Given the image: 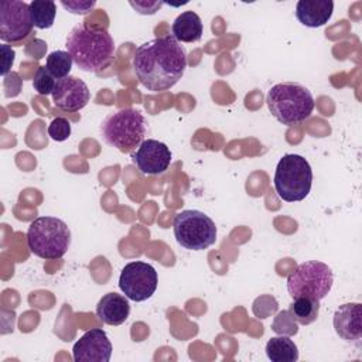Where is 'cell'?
<instances>
[{
  "label": "cell",
  "instance_id": "ba28073f",
  "mask_svg": "<svg viewBox=\"0 0 362 362\" xmlns=\"http://www.w3.org/2000/svg\"><path fill=\"white\" fill-rule=\"evenodd\" d=\"M173 229L178 245L188 250L208 249L216 240L215 222L197 209L178 212L174 218Z\"/></svg>",
  "mask_w": 362,
  "mask_h": 362
},
{
  "label": "cell",
  "instance_id": "5bb4252c",
  "mask_svg": "<svg viewBox=\"0 0 362 362\" xmlns=\"http://www.w3.org/2000/svg\"><path fill=\"white\" fill-rule=\"evenodd\" d=\"M334 328L337 334L348 342H361V304L349 303L341 305L334 314Z\"/></svg>",
  "mask_w": 362,
  "mask_h": 362
},
{
  "label": "cell",
  "instance_id": "2e32d148",
  "mask_svg": "<svg viewBox=\"0 0 362 362\" xmlns=\"http://www.w3.org/2000/svg\"><path fill=\"white\" fill-rule=\"evenodd\" d=\"M130 314V304L127 298L117 293L105 294L96 305L98 318L107 325L123 324Z\"/></svg>",
  "mask_w": 362,
  "mask_h": 362
},
{
  "label": "cell",
  "instance_id": "cb8c5ba5",
  "mask_svg": "<svg viewBox=\"0 0 362 362\" xmlns=\"http://www.w3.org/2000/svg\"><path fill=\"white\" fill-rule=\"evenodd\" d=\"M61 4L74 14H86L95 7V1H61Z\"/></svg>",
  "mask_w": 362,
  "mask_h": 362
},
{
  "label": "cell",
  "instance_id": "4fadbf2b",
  "mask_svg": "<svg viewBox=\"0 0 362 362\" xmlns=\"http://www.w3.org/2000/svg\"><path fill=\"white\" fill-rule=\"evenodd\" d=\"M133 163L140 173L147 175H157L164 173L171 164V151L163 141L147 139L133 154Z\"/></svg>",
  "mask_w": 362,
  "mask_h": 362
},
{
  "label": "cell",
  "instance_id": "e0dca14e",
  "mask_svg": "<svg viewBox=\"0 0 362 362\" xmlns=\"http://www.w3.org/2000/svg\"><path fill=\"white\" fill-rule=\"evenodd\" d=\"M173 37L181 42H197L202 37L204 25L195 11H184L173 23Z\"/></svg>",
  "mask_w": 362,
  "mask_h": 362
},
{
  "label": "cell",
  "instance_id": "5b68a950",
  "mask_svg": "<svg viewBox=\"0 0 362 362\" xmlns=\"http://www.w3.org/2000/svg\"><path fill=\"white\" fill-rule=\"evenodd\" d=\"M146 119L141 112L126 107L107 116L102 126L103 140L120 153H132L144 141Z\"/></svg>",
  "mask_w": 362,
  "mask_h": 362
},
{
  "label": "cell",
  "instance_id": "9c48e42d",
  "mask_svg": "<svg viewBox=\"0 0 362 362\" xmlns=\"http://www.w3.org/2000/svg\"><path fill=\"white\" fill-rule=\"evenodd\" d=\"M158 284L156 269L146 262H130L120 273L119 287L129 300L144 301L150 298Z\"/></svg>",
  "mask_w": 362,
  "mask_h": 362
},
{
  "label": "cell",
  "instance_id": "7a4b0ae2",
  "mask_svg": "<svg viewBox=\"0 0 362 362\" xmlns=\"http://www.w3.org/2000/svg\"><path fill=\"white\" fill-rule=\"evenodd\" d=\"M66 49L79 69L99 72L113 59L115 41L105 28L79 24L69 31Z\"/></svg>",
  "mask_w": 362,
  "mask_h": 362
},
{
  "label": "cell",
  "instance_id": "52a82bcc",
  "mask_svg": "<svg viewBox=\"0 0 362 362\" xmlns=\"http://www.w3.org/2000/svg\"><path fill=\"white\" fill-rule=\"evenodd\" d=\"M334 283L332 270L328 264L317 260L301 263L287 277V290L293 298L308 297L322 300L331 291Z\"/></svg>",
  "mask_w": 362,
  "mask_h": 362
},
{
  "label": "cell",
  "instance_id": "484cf974",
  "mask_svg": "<svg viewBox=\"0 0 362 362\" xmlns=\"http://www.w3.org/2000/svg\"><path fill=\"white\" fill-rule=\"evenodd\" d=\"M286 313L287 311H281V313H279V315L276 317V320L273 321V325H272V328H273V331H276L277 334H280L281 332V329H283V327H288L290 328V331L293 332V334H296L297 332V325H296V321L293 320V321H290L288 324L284 321V317H286Z\"/></svg>",
  "mask_w": 362,
  "mask_h": 362
},
{
  "label": "cell",
  "instance_id": "d4e9b609",
  "mask_svg": "<svg viewBox=\"0 0 362 362\" xmlns=\"http://www.w3.org/2000/svg\"><path fill=\"white\" fill-rule=\"evenodd\" d=\"M1 57H3L1 58V75L4 76L10 71L11 65L14 62V51L11 49V47L3 44L1 45Z\"/></svg>",
  "mask_w": 362,
  "mask_h": 362
},
{
  "label": "cell",
  "instance_id": "3957f363",
  "mask_svg": "<svg viewBox=\"0 0 362 362\" xmlns=\"http://www.w3.org/2000/svg\"><path fill=\"white\" fill-rule=\"evenodd\" d=\"M266 102L270 113L286 126L304 122L314 110L311 92L296 82H283L272 86L266 95Z\"/></svg>",
  "mask_w": 362,
  "mask_h": 362
},
{
  "label": "cell",
  "instance_id": "7c38bea8",
  "mask_svg": "<svg viewBox=\"0 0 362 362\" xmlns=\"http://www.w3.org/2000/svg\"><path fill=\"white\" fill-rule=\"evenodd\" d=\"M75 362H109L112 356V344L107 334L100 328L86 331L72 348Z\"/></svg>",
  "mask_w": 362,
  "mask_h": 362
},
{
  "label": "cell",
  "instance_id": "30bf717a",
  "mask_svg": "<svg viewBox=\"0 0 362 362\" xmlns=\"http://www.w3.org/2000/svg\"><path fill=\"white\" fill-rule=\"evenodd\" d=\"M31 28L30 4L17 0L0 4V38L4 42L21 41L31 33Z\"/></svg>",
  "mask_w": 362,
  "mask_h": 362
},
{
  "label": "cell",
  "instance_id": "8fae6325",
  "mask_svg": "<svg viewBox=\"0 0 362 362\" xmlns=\"http://www.w3.org/2000/svg\"><path fill=\"white\" fill-rule=\"evenodd\" d=\"M51 95L54 105L65 112H78L83 109L90 99L88 85L72 75L58 79Z\"/></svg>",
  "mask_w": 362,
  "mask_h": 362
},
{
  "label": "cell",
  "instance_id": "44dd1931",
  "mask_svg": "<svg viewBox=\"0 0 362 362\" xmlns=\"http://www.w3.org/2000/svg\"><path fill=\"white\" fill-rule=\"evenodd\" d=\"M72 64H74V59L69 55V52L58 49V51H52L51 54H48L47 61H45V68L58 81V79L69 76Z\"/></svg>",
  "mask_w": 362,
  "mask_h": 362
},
{
  "label": "cell",
  "instance_id": "603a6c76",
  "mask_svg": "<svg viewBox=\"0 0 362 362\" xmlns=\"http://www.w3.org/2000/svg\"><path fill=\"white\" fill-rule=\"evenodd\" d=\"M48 134L55 141H65L71 136V123L65 117H55L48 126Z\"/></svg>",
  "mask_w": 362,
  "mask_h": 362
},
{
  "label": "cell",
  "instance_id": "8992f818",
  "mask_svg": "<svg viewBox=\"0 0 362 362\" xmlns=\"http://www.w3.org/2000/svg\"><path fill=\"white\" fill-rule=\"evenodd\" d=\"M313 170L300 154H286L280 158L274 173V188L286 202L303 201L311 191Z\"/></svg>",
  "mask_w": 362,
  "mask_h": 362
},
{
  "label": "cell",
  "instance_id": "ffe728a7",
  "mask_svg": "<svg viewBox=\"0 0 362 362\" xmlns=\"http://www.w3.org/2000/svg\"><path fill=\"white\" fill-rule=\"evenodd\" d=\"M30 16L34 27L45 30L52 27L57 16V4L51 0H33L30 3Z\"/></svg>",
  "mask_w": 362,
  "mask_h": 362
},
{
  "label": "cell",
  "instance_id": "d6986e66",
  "mask_svg": "<svg viewBox=\"0 0 362 362\" xmlns=\"http://www.w3.org/2000/svg\"><path fill=\"white\" fill-rule=\"evenodd\" d=\"M294 301L290 304L288 313L290 317L301 325H308L314 322L320 313V301L308 297L293 298Z\"/></svg>",
  "mask_w": 362,
  "mask_h": 362
},
{
  "label": "cell",
  "instance_id": "7402d4cb",
  "mask_svg": "<svg viewBox=\"0 0 362 362\" xmlns=\"http://www.w3.org/2000/svg\"><path fill=\"white\" fill-rule=\"evenodd\" d=\"M55 78L52 76V74L45 68V66H40L34 75L33 79V86L34 89L40 93V95H49L52 93L54 88H55Z\"/></svg>",
  "mask_w": 362,
  "mask_h": 362
},
{
  "label": "cell",
  "instance_id": "6da1fadb",
  "mask_svg": "<svg viewBox=\"0 0 362 362\" xmlns=\"http://www.w3.org/2000/svg\"><path fill=\"white\" fill-rule=\"evenodd\" d=\"M187 52L173 37L153 38L137 47L133 55V69L140 83L151 92L173 88L184 75Z\"/></svg>",
  "mask_w": 362,
  "mask_h": 362
},
{
  "label": "cell",
  "instance_id": "ac0fdd59",
  "mask_svg": "<svg viewBox=\"0 0 362 362\" xmlns=\"http://www.w3.org/2000/svg\"><path fill=\"white\" fill-rule=\"evenodd\" d=\"M266 355L272 362H294L298 359V349L287 335L273 337L266 344Z\"/></svg>",
  "mask_w": 362,
  "mask_h": 362
},
{
  "label": "cell",
  "instance_id": "9a60e30c",
  "mask_svg": "<svg viewBox=\"0 0 362 362\" xmlns=\"http://www.w3.org/2000/svg\"><path fill=\"white\" fill-rule=\"evenodd\" d=\"M332 11L334 3L331 0H300L296 6L297 20L310 28L325 25Z\"/></svg>",
  "mask_w": 362,
  "mask_h": 362
},
{
  "label": "cell",
  "instance_id": "277c9868",
  "mask_svg": "<svg viewBox=\"0 0 362 362\" xmlns=\"http://www.w3.org/2000/svg\"><path fill=\"white\" fill-rule=\"evenodd\" d=\"M71 230L55 216L35 218L27 230V246L31 253L45 260L61 259L69 249Z\"/></svg>",
  "mask_w": 362,
  "mask_h": 362
}]
</instances>
